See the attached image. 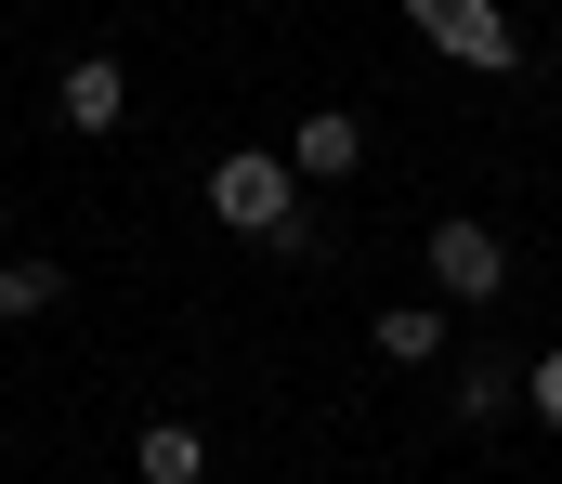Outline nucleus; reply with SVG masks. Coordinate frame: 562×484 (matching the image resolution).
<instances>
[{
  "instance_id": "obj_1",
  "label": "nucleus",
  "mask_w": 562,
  "mask_h": 484,
  "mask_svg": "<svg viewBox=\"0 0 562 484\" xmlns=\"http://www.w3.org/2000/svg\"><path fill=\"white\" fill-rule=\"evenodd\" d=\"M210 223H236V236H262V249H314V236H301V170H288V145H249V158L210 170Z\"/></svg>"
},
{
  "instance_id": "obj_2",
  "label": "nucleus",
  "mask_w": 562,
  "mask_h": 484,
  "mask_svg": "<svg viewBox=\"0 0 562 484\" xmlns=\"http://www.w3.org/2000/svg\"><path fill=\"white\" fill-rule=\"evenodd\" d=\"M406 26H419L445 66H471V79H510V66H524V26H510L497 0H406Z\"/></svg>"
},
{
  "instance_id": "obj_3",
  "label": "nucleus",
  "mask_w": 562,
  "mask_h": 484,
  "mask_svg": "<svg viewBox=\"0 0 562 484\" xmlns=\"http://www.w3.org/2000/svg\"><path fill=\"white\" fill-rule=\"evenodd\" d=\"M431 289H445V302H497V289H510V236L471 223V210L431 223Z\"/></svg>"
},
{
  "instance_id": "obj_4",
  "label": "nucleus",
  "mask_w": 562,
  "mask_h": 484,
  "mask_svg": "<svg viewBox=\"0 0 562 484\" xmlns=\"http://www.w3.org/2000/svg\"><path fill=\"white\" fill-rule=\"evenodd\" d=\"M53 119H66V132H119V119H132V79H119V53H79V66L53 79Z\"/></svg>"
},
{
  "instance_id": "obj_5",
  "label": "nucleus",
  "mask_w": 562,
  "mask_h": 484,
  "mask_svg": "<svg viewBox=\"0 0 562 484\" xmlns=\"http://www.w3.org/2000/svg\"><path fill=\"white\" fill-rule=\"evenodd\" d=\"M288 170H301V183H340V170H367V119H353V105H314V119L288 132Z\"/></svg>"
},
{
  "instance_id": "obj_6",
  "label": "nucleus",
  "mask_w": 562,
  "mask_h": 484,
  "mask_svg": "<svg viewBox=\"0 0 562 484\" xmlns=\"http://www.w3.org/2000/svg\"><path fill=\"white\" fill-rule=\"evenodd\" d=\"M132 472H144V484H210V432H196V419H144Z\"/></svg>"
},
{
  "instance_id": "obj_7",
  "label": "nucleus",
  "mask_w": 562,
  "mask_h": 484,
  "mask_svg": "<svg viewBox=\"0 0 562 484\" xmlns=\"http://www.w3.org/2000/svg\"><path fill=\"white\" fill-rule=\"evenodd\" d=\"M367 340H380V353H393V367H445V353H458V327L431 315V302H393V315L367 327Z\"/></svg>"
},
{
  "instance_id": "obj_8",
  "label": "nucleus",
  "mask_w": 562,
  "mask_h": 484,
  "mask_svg": "<svg viewBox=\"0 0 562 484\" xmlns=\"http://www.w3.org/2000/svg\"><path fill=\"white\" fill-rule=\"evenodd\" d=\"M53 302H66V262H53V249H13V262H0V327L53 315Z\"/></svg>"
},
{
  "instance_id": "obj_9",
  "label": "nucleus",
  "mask_w": 562,
  "mask_h": 484,
  "mask_svg": "<svg viewBox=\"0 0 562 484\" xmlns=\"http://www.w3.org/2000/svg\"><path fill=\"white\" fill-rule=\"evenodd\" d=\"M510 406H524V367H510V353H471V367H458V419L484 432V419H510Z\"/></svg>"
},
{
  "instance_id": "obj_10",
  "label": "nucleus",
  "mask_w": 562,
  "mask_h": 484,
  "mask_svg": "<svg viewBox=\"0 0 562 484\" xmlns=\"http://www.w3.org/2000/svg\"><path fill=\"white\" fill-rule=\"evenodd\" d=\"M524 406H537V419L562 432V353H537V367H524Z\"/></svg>"
}]
</instances>
